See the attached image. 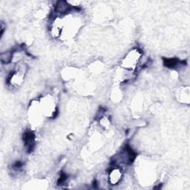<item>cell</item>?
<instances>
[{"mask_svg":"<svg viewBox=\"0 0 190 190\" xmlns=\"http://www.w3.org/2000/svg\"><path fill=\"white\" fill-rule=\"evenodd\" d=\"M23 140L25 142V146L28 148L29 152H31L33 149V146H34V140H35V135L34 134L30 131H27L23 134Z\"/></svg>","mask_w":190,"mask_h":190,"instance_id":"obj_1","label":"cell"},{"mask_svg":"<svg viewBox=\"0 0 190 190\" xmlns=\"http://www.w3.org/2000/svg\"><path fill=\"white\" fill-rule=\"evenodd\" d=\"M164 61V65L168 68H174L175 67L178 63H179L177 59H165Z\"/></svg>","mask_w":190,"mask_h":190,"instance_id":"obj_2","label":"cell"},{"mask_svg":"<svg viewBox=\"0 0 190 190\" xmlns=\"http://www.w3.org/2000/svg\"><path fill=\"white\" fill-rule=\"evenodd\" d=\"M68 8V5L66 2H58L57 5V11L58 12H65Z\"/></svg>","mask_w":190,"mask_h":190,"instance_id":"obj_3","label":"cell"},{"mask_svg":"<svg viewBox=\"0 0 190 190\" xmlns=\"http://www.w3.org/2000/svg\"><path fill=\"white\" fill-rule=\"evenodd\" d=\"M1 60L3 63H8L11 60V53H5V54H2L1 56Z\"/></svg>","mask_w":190,"mask_h":190,"instance_id":"obj_4","label":"cell"},{"mask_svg":"<svg viewBox=\"0 0 190 190\" xmlns=\"http://www.w3.org/2000/svg\"><path fill=\"white\" fill-rule=\"evenodd\" d=\"M66 179H67V176H66V174L62 173L61 175H60V178H59L58 184H63V183H64Z\"/></svg>","mask_w":190,"mask_h":190,"instance_id":"obj_5","label":"cell"}]
</instances>
